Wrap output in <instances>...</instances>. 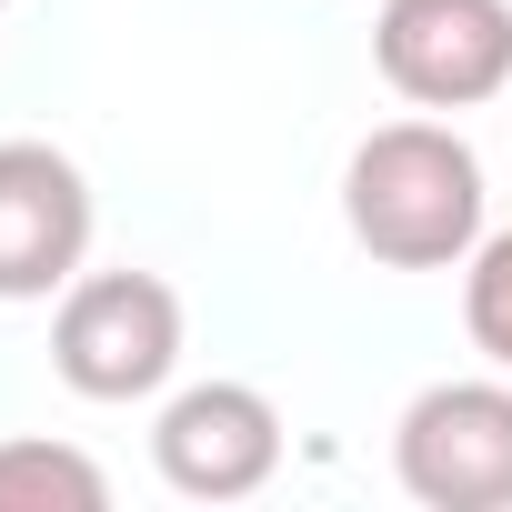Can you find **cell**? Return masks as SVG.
<instances>
[{"mask_svg":"<svg viewBox=\"0 0 512 512\" xmlns=\"http://www.w3.org/2000/svg\"><path fill=\"white\" fill-rule=\"evenodd\" d=\"M342 231L372 251L382 272H462L472 241L492 231V181L462 121H382L342 161Z\"/></svg>","mask_w":512,"mask_h":512,"instance_id":"cell-1","label":"cell"},{"mask_svg":"<svg viewBox=\"0 0 512 512\" xmlns=\"http://www.w3.org/2000/svg\"><path fill=\"white\" fill-rule=\"evenodd\" d=\"M191 352V312L161 272H81L51 302V372L81 402H161Z\"/></svg>","mask_w":512,"mask_h":512,"instance_id":"cell-2","label":"cell"},{"mask_svg":"<svg viewBox=\"0 0 512 512\" xmlns=\"http://www.w3.org/2000/svg\"><path fill=\"white\" fill-rule=\"evenodd\" d=\"M392 482L422 512H512V372L422 382L392 422Z\"/></svg>","mask_w":512,"mask_h":512,"instance_id":"cell-3","label":"cell"},{"mask_svg":"<svg viewBox=\"0 0 512 512\" xmlns=\"http://www.w3.org/2000/svg\"><path fill=\"white\" fill-rule=\"evenodd\" d=\"M372 71L412 111H482L512 91V0H382L372 11Z\"/></svg>","mask_w":512,"mask_h":512,"instance_id":"cell-4","label":"cell"},{"mask_svg":"<svg viewBox=\"0 0 512 512\" xmlns=\"http://www.w3.org/2000/svg\"><path fill=\"white\" fill-rule=\"evenodd\" d=\"M292 432H282V402L262 382H181L161 392L151 412V472L181 492V502H251V492H272Z\"/></svg>","mask_w":512,"mask_h":512,"instance_id":"cell-5","label":"cell"},{"mask_svg":"<svg viewBox=\"0 0 512 512\" xmlns=\"http://www.w3.org/2000/svg\"><path fill=\"white\" fill-rule=\"evenodd\" d=\"M91 171L61 141H0V302H61L91 272Z\"/></svg>","mask_w":512,"mask_h":512,"instance_id":"cell-6","label":"cell"},{"mask_svg":"<svg viewBox=\"0 0 512 512\" xmlns=\"http://www.w3.org/2000/svg\"><path fill=\"white\" fill-rule=\"evenodd\" d=\"M101 502H111V472L81 442H51V432L0 442V512H101Z\"/></svg>","mask_w":512,"mask_h":512,"instance_id":"cell-7","label":"cell"},{"mask_svg":"<svg viewBox=\"0 0 512 512\" xmlns=\"http://www.w3.org/2000/svg\"><path fill=\"white\" fill-rule=\"evenodd\" d=\"M462 332L492 372H512V221L472 241V262H462Z\"/></svg>","mask_w":512,"mask_h":512,"instance_id":"cell-8","label":"cell"},{"mask_svg":"<svg viewBox=\"0 0 512 512\" xmlns=\"http://www.w3.org/2000/svg\"><path fill=\"white\" fill-rule=\"evenodd\" d=\"M0 11H11V0H0Z\"/></svg>","mask_w":512,"mask_h":512,"instance_id":"cell-9","label":"cell"}]
</instances>
